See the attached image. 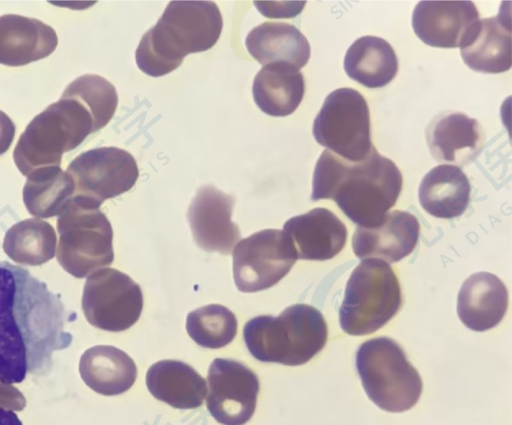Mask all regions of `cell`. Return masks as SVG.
Masks as SVG:
<instances>
[{
	"label": "cell",
	"instance_id": "cell-1",
	"mask_svg": "<svg viewBox=\"0 0 512 425\" xmlns=\"http://www.w3.org/2000/svg\"><path fill=\"white\" fill-rule=\"evenodd\" d=\"M60 298L26 269L0 263V380L20 383L27 373H46L56 350L72 336L64 330Z\"/></svg>",
	"mask_w": 512,
	"mask_h": 425
},
{
	"label": "cell",
	"instance_id": "cell-2",
	"mask_svg": "<svg viewBox=\"0 0 512 425\" xmlns=\"http://www.w3.org/2000/svg\"><path fill=\"white\" fill-rule=\"evenodd\" d=\"M401 190L400 170L375 147L359 162L325 149L315 165L311 199H332L357 226L370 228L382 222Z\"/></svg>",
	"mask_w": 512,
	"mask_h": 425
},
{
	"label": "cell",
	"instance_id": "cell-3",
	"mask_svg": "<svg viewBox=\"0 0 512 425\" xmlns=\"http://www.w3.org/2000/svg\"><path fill=\"white\" fill-rule=\"evenodd\" d=\"M223 28L219 7L211 1H172L142 36L135 52L138 68L152 77L177 69L184 57L212 48Z\"/></svg>",
	"mask_w": 512,
	"mask_h": 425
},
{
	"label": "cell",
	"instance_id": "cell-4",
	"mask_svg": "<svg viewBox=\"0 0 512 425\" xmlns=\"http://www.w3.org/2000/svg\"><path fill=\"white\" fill-rule=\"evenodd\" d=\"M328 328L322 313L308 304H294L278 316L250 319L243 338L250 354L261 362L299 366L325 346Z\"/></svg>",
	"mask_w": 512,
	"mask_h": 425
},
{
	"label": "cell",
	"instance_id": "cell-5",
	"mask_svg": "<svg viewBox=\"0 0 512 425\" xmlns=\"http://www.w3.org/2000/svg\"><path fill=\"white\" fill-rule=\"evenodd\" d=\"M93 133L87 108L71 98H60L36 115L20 135L13 160L22 175L46 166H60L62 156Z\"/></svg>",
	"mask_w": 512,
	"mask_h": 425
},
{
	"label": "cell",
	"instance_id": "cell-6",
	"mask_svg": "<svg viewBox=\"0 0 512 425\" xmlns=\"http://www.w3.org/2000/svg\"><path fill=\"white\" fill-rule=\"evenodd\" d=\"M356 369L369 399L380 409L401 413L411 409L422 393V379L402 347L388 337L362 343Z\"/></svg>",
	"mask_w": 512,
	"mask_h": 425
},
{
	"label": "cell",
	"instance_id": "cell-7",
	"mask_svg": "<svg viewBox=\"0 0 512 425\" xmlns=\"http://www.w3.org/2000/svg\"><path fill=\"white\" fill-rule=\"evenodd\" d=\"M402 293L392 267L380 259H363L351 273L339 309L341 329L353 336L371 334L399 311Z\"/></svg>",
	"mask_w": 512,
	"mask_h": 425
},
{
	"label": "cell",
	"instance_id": "cell-8",
	"mask_svg": "<svg viewBox=\"0 0 512 425\" xmlns=\"http://www.w3.org/2000/svg\"><path fill=\"white\" fill-rule=\"evenodd\" d=\"M99 207L74 196L57 219L56 257L76 278L87 277L114 260L112 226Z\"/></svg>",
	"mask_w": 512,
	"mask_h": 425
},
{
	"label": "cell",
	"instance_id": "cell-9",
	"mask_svg": "<svg viewBox=\"0 0 512 425\" xmlns=\"http://www.w3.org/2000/svg\"><path fill=\"white\" fill-rule=\"evenodd\" d=\"M313 136L321 146L347 161L364 160L374 146L363 95L349 87L332 91L314 119Z\"/></svg>",
	"mask_w": 512,
	"mask_h": 425
},
{
	"label": "cell",
	"instance_id": "cell-10",
	"mask_svg": "<svg viewBox=\"0 0 512 425\" xmlns=\"http://www.w3.org/2000/svg\"><path fill=\"white\" fill-rule=\"evenodd\" d=\"M297 257L282 230L265 229L239 241L233 250V276L237 289L250 293L268 289L286 276Z\"/></svg>",
	"mask_w": 512,
	"mask_h": 425
},
{
	"label": "cell",
	"instance_id": "cell-11",
	"mask_svg": "<svg viewBox=\"0 0 512 425\" xmlns=\"http://www.w3.org/2000/svg\"><path fill=\"white\" fill-rule=\"evenodd\" d=\"M142 308V290L127 274L104 268L88 276L82 310L92 326L111 332L124 331L138 321Z\"/></svg>",
	"mask_w": 512,
	"mask_h": 425
},
{
	"label": "cell",
	"instance_id": "cell-12",
	"mask_svg": "<svg viewBox=\"0 0 512 425\" xmlns=\"http://www.w3.org/2000/svg\"><path fill=\"white\" fill-rule=\"evenodd\" d=\"M66 172L74 181V196L98 206L129 191L139 176L134 157L118 147L84 151L70 162Z\"/></svg>",
	"mask_w": 512,
	"mask_h": 425
},
{
	"label": "cell",
	"instance_id": "cell-13",
	"mask_svg": "<svg viewBox=\"0 0 512 425\" xmlns=\"http://www.w3.org/2000/svg\"><path fill=\"white\" fill-rule=\"evenodd\" d=\"M206 405L222 425H244L253 416L259 392L257 375L245 364L216 358L208 369Z\"/></svg>",
	"mask_w": 512,
	"mask_h": 425
},
{
	"label": "cell",
	"instance_id": "cell-14",
	"mask_svg": "<svg viewBox=\"0 0 512 425\" xmlns=\"http://www.w3.org/2000/svg\"><path fill=\"white\" fill-rule=\"evenodd\" d=\"M234 198L214 186H202L188 208L187 218L195 243L202 249L229 254L240 239L232 222Z\"/></svg>",
	"mask_w": 512,
	"mask_h": 425
},
{
	"label": "cell",
	"instance_id": "cell-15",
	"mask_svg": "<svg viewBox=\"0 0 512 425\" xmlns=\"http://www.w3.org/2000/svg\"><path fill=\"white\" fill-rule=\"evenodd\" d=\"M479 13L471 1H420L412 14V27L425 44L440 48L461 47Z\"/></svg>",
	"mask_w": 512,
	"mask_h": 425
},
{
	"label": "cell",
	"instance_id": "cell-16",
	"mask_svg": "<svg viewBox=\"0 0 512 425\" xmlns=\"http://www.w3.org/2000/svg\"><path fill=\"white\" fill-rule=\"evenodd\" d=\"M419 233L420 224L413 214L394 210L374 227L357 226L352 236V249L362 260L374 258L395 263L413 252Z\"/></svg>",
	"mask_w": 512,
	"mask_h": 425
},
{
	"label": "cell",
	"instance_id": "cell-17",
	"mask_svg": "<svg viewBox=\"0 0 512 425\" xmlns=\"http://www.w3.org/2000/svg\"><path fill=\"white\" fill-rule=\"evenodd\" d=\"M284 233L292 241L298 259L325 261L335 257L345 246V224L329 209L314 208L288 219Z\"/></svg>",
	"mask_w": 512,
	"mask_h": 425
},
{
	"label": "cell",
	"instance_id": "cell-18",
	"mask_svg": "<svg viewBox=\"0 0 512 425\" xmlns=\"http://www.w3.org/2000/svg\"><path fill=\"white\" fill-rule=\"evenodd\" d=\"M58 45L48 24L17 14L0 16V64L19 67L48 57Z\"/></svg>",
	"mask_w": 512,
	"mask_h": 425
},
{
	"label": "cell",
	"instance_id": "cell-19",
	"mask_svg": "<svg viewBox=\"0 0 512 425\" xmlns=\"http://www.w3.org/2000/svg\"><path fill=\"white\" fill-rule=\"evenodd\" d=\"M508 308V290L494 274L477 272L462 284L457 298L460 321L477 332L498 325Z\"/></svg>",
	"mask_w": 512,
	"mask_h": 425
},
{
	"label": "cell",
	"instance_id": "cell-20",
	"mask_svg": "<svg viewBox=\"0 0 512 425\" xmlns=\"http://www.w3.org/2000/svg\"><path fill=\"white\" fill-rule=\"evenodd\" d=\"M426 141L437 161L464 165L478 155L485 133L476 119L464 113H444L428 125Z\"/></svg>",
	"mask_w": 512,
	"mask_h": 425
},
{
	"label": "cell",
	"instance_id": "cell-21",
	"mask_svg": "<svg viewBox=\"0 0 512 425\" xmlns=\"http://www.w3.org/2000/svg\"><path fill=\"white\" fill-rule=\"evenodd\" d=\"M509 17L479 19L460 47L465 64L482 73H503L512 65Z\"/></svg>",
	"mask_w": 512,
	"mask_h": 425
},
{
	"label": "cell",
	"instance_id": "cell-22",
	"mask_svg": "<svg viewBox=\"0 0 512 425\" xmlns=\"http://www.w3.org/2000/svg\"><path fill=\"white\" fill-rule=\"evenodd\" d=\"M250 55L260 64H284L300 70L310 58V44L294 25L266 21L245 39Z\"/></svg>",
	"mask_w": 512,
	"mask_h": 425
},
{
	"label": "cell",
	"instance_id": "cell-23",
	"mask_svg": "<svg viewBox=\"0 0 512 425\" xmlns=\"http://www.w3.org/2000/svg\"><path fill=\"white\" fill-rule=\"evenodd\" d=\"M151 395L176 409H194L207 394L205 379L190 365L179 360H160L146 373Z\"/></svg>",
	"mask_w": 512,
	"mask_h": 425
},
{
	"label": "cell",
	"instance_id": "cell-24",
	"mask_svg": "<svg viewBox=\"0 0 512 425\" xmlns=\"http://www.w3.org/2000/svg\"><path fill=\"white\" fill-rule=\"evenodd\" d=\"M79 373L84 383L96 393L114 396L132 387L137 377V367L121 349L97 345L82 354Z\"/></svg>",
	"mask_w": 512,
	"mask_h": 425
},
{
	"label": "cell",
	"instance_id": "cell-25",
	"mask_svg": "<svg viewBox=\"0 0 512 425\" xmlns=\"http://www.w3.org/2000/svg\"><path fill=\"white\" fill-rule=\"evenodd\" d=\"M471 186L457 165L441 164L432 168L421 180L418 198L430 215L451 219L462 215L470 201Z\"/></svg>",
	"mask_w": 512,
	"mask_h": 425
},
{
	"label": "cell",
	"instance_id": "cell-26",
	"mask_svg": "<svg viewBox=\"0 0 512 425\" xmlns=\"http://www.w3.org/2000/svg\"><path fill=\"white\" fill-rule=\"evenodd\" d=\"M252 93L256 105L265 114L288 116L298 108L303 99V74L284 64L264 65L254 78Z\"/></svg>",
	"mask_w": 512,
	"mask_h": 425
},
{
	"label": "cell",
	"instance_id": "cell-27",
	"mask_svg": "<svg viewBox=\"0 0 512 425\" xmlns=\"http://www.w3.org/2000/svg\"><path fill=\"white\" fill-rule=\"evenodd\" d=\"M346 74L368 88L390 83L398 71V59L392 46L377 36H362L348 48L344 57Z\"/></svg>",
	"mask_w": 512,
	"mask_h": 425
},
{
	"label": "cell",
	"instance_id": "cell-28",
	"mask_svg": "<svg viewBox=\"0 0 512 425\" xmlns=\"http://www.w3.org/2000/svg\"><path fill=\"white\" fill-rule=\"evenodd\" d=\"M72 177L60 166H46L27 176L23 202L27 211L37 218L60 215L74 197Z\"/></svg>",
	"mask_w": 512,
	"mask_h": 425
},
{
	"label": "cell",
	"instance_id": "cell-29",
	"mask_svg": "<svg viewBox=\"0 0 512 425\" xmlns=\"http://www.w3.org/2000/svg\"><path fill=\"white\" fill-rule=\"evenodd\" d=\"M56 242V233L50 223L40 218H28L6 231L3 250L16 263L38 266L55 256Z\"/></svg>",
	"mask_w": 512,
	"mask_h": 425
},
{
	"label": "cell",
	"instance_id": "cell-30",
	"mask_svg": "<svg viewBox=\"0 0 512 425\" xmlns=\"http://www.w3.org/2000/svg\"><path fill=\"white\" fill-rule=\"evenodd\" d=\"M186 330L199 346L219 349L231 343L236 336L237 319L225 306L209 304L187 315Z\"/></svg>",
	"mask_w": 512,
	"mask_h": 425
},
{
	"label": "cell",
	"instance_id": "cell-31",
	"mask_svg": "<svg viewBox=\"0 0 512 425\" xmlns=\"http://www.w3.org/2000/svg\"><path fill=\"white\" fill-rule=\"evenodd\" d=\"M61 98L75 99L87 108L92 117L93 132L108 124L118 104L114 85L95 74H84L73 80L65 88Z\"/></svg>",
	"mask_w": 512,
	"mask_h": 425
},
{
	"label": "cell",
	"instance_id": "cell-32",
	"mask_svg": "<svg viewBox=\"0 0 512 425\" xmlns=\"http://www.w3.org/2000/svg\"><path fill=\"white\" fill-rule=\"evenodd\" d=\"M0 407L21 411L25 407V397L9 383L0 380Z\"/></svg>",
	"mask_w": 512,
	"mask_h": 425
},
{
	"label": "cell",
	"instance_id": "cell-33",
	"mask_svg": "<svg viewBox=\"0 0 512 425\" xmlns=\"http://www.w3.org/2000/svg\"><path fill=\"white\" fill-rule=\"evenodd\" d=\"M15 124L8 115L0 110V155L11 146L15 136Z\"/></svg>",
	"mask_w": 512,
	"mask_h": 425
},
{
	"label": "cell",
	"instance_id": "cell-34",
	"mask_svg": "<svg viewBox=\"0 0 512 425\" xmlns=\"http://www.w3.org/2000/svg\"><path fill=\"white\" fill-rule=\"evenodd\" d=\"M0 425H22V422L13 411L0 407Z\"/></svg>",
	"mask_w": 512,
	"mask_h": 425
}]
</instances>
